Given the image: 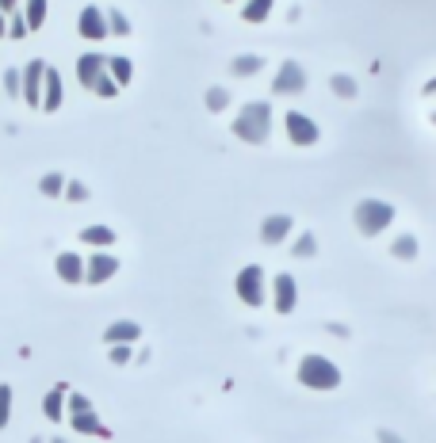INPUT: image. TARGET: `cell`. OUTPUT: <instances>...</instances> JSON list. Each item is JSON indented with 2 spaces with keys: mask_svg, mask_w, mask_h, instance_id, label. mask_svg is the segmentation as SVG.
<instances>
[{
  "mask_svg": "<svg viewBox=\"0 0 436 443\" xmlns=\"http://www.w3.org/2000/svg\"><path fill=\"white\" fill-rule=\"evenodd\" d=\"M12 420V386L0 382V428Z\"/></svg>",
  "mask_w": 436,
  "mask_h": 443,
  "instance_id": "27",
  "label": "cell"
},
{
  "mask_svg": "<svg viewBox=\"0 0 436 443\" xmlns=\"http://www.w3.org/2000/svg\"><path fill=\"white\" fill-rule=\"evenodd\" d=\"M425 96H436V77H433V81L425 84Z\"/></svg>",
  "mask_w": 436,
  "mask_h": 443,
  "instance_id": "38",
  "label": "cell"
},
{
  "mask_svg": "<svg viewBox=\"0 0 436 443\" xmlns=\"http://www.w3.org/2000/svg\"><path fill=\"white\" fill-rule=\"evenodd\" d=\"M54 271H58V279L69 283V287L84 283V260H81V253H58V260H54Z\"/></svg>",
  "mask_w": 436,
  "mask_h": 443,
  "instance_id": "13",
  "label": "cell"
},
{
  "mask_svg": "<svg viewBox=\"0 0 436 443\" xmlns=\"http://www.w3.org/2000/svg\"><path fill=\"white\" fill-rule=\"evenodd\" d=\"M256 69H264V58H256V54H241V58H234L230 73L234 77H253Z\"/></svg>",
  "mask_w": 436,
  "mask_h": 443,
  "instance_id": "23",
  "label": "cell"
},
{
  "mask_svg": "<svg viewBox=\"0 0 436 443\" xmlns=\"http://www.w3.org/2000/svg\"><path fill=\"white\" fill-rule=\"evenodd\" d=\"M23 19L31 31H39L42 23H46V0H27L23 4Z\"/></svg>",
  "mask_w": 436,
  "mask_h": 443,
  "instance_id": "22",
  "label": "cell"
},
{
  "mask_svg": "<svg viewBox=\"0 0 436 443\" xmlns=\"http://www.w3.org/2000/svg\"><path fill=\"white\" fill-rule=\"evenodd\" d=\"M115 275H119V260L111 253H92L88 260H84V283H92V287L111 283Z\"/></svg>",
  "mask_w": 436,
  "mask_h": 443,
  "instance_id": "6",
  "label": "cell"
},
{
  "mask_svg": "<svg viewBox=\"0 0 436 443\" xmlns=\"http://www.w3.org/2000/svg\"><path fill=\"white\" fill-rule=\"evenodd\" d=\"M4 88H8L12 96H23V77H19L16 69H8V73H4Z\"/></svg>",
  "mask_w": 436,
  "mask_h": 443,
  "instance_id": "33",
  "label": "cell"
},
{
  "mask_svg": "<svg viewBox=\"0 0 436 443\" xmlns=\"http://www.w3.org/2000/svg\"><path fill=\"white\" fill-rule=\"evenodd\" d=\"M283 130H287L291 146H314V141L321 138L318 123H314L310 115H303V111H287V115H283Z\"/></svg>",
  "mask_w": 436,
  "mask_h": 443,
  "instance_id": "5",
  "label": "cell"
},
{
  "mask_svg": "<svg viewBox=\"0 0 436 443\" xmlns=\"http://www.w3.org/2000/svg\"><path fill=\"white\" fill-rule=\"evenodd\" d=\"M318 253V241H314V233H303V237L295 241V256L298 260H306V256H314Z\"/></svg>",
  "mask_w": 436,
  "mask_h": 443,
  "instance_id": "29",
  "label": "cell"
},
{
  "mask_svg": "<svg viewBox=\"0 0 436 443\" xmlns=\"http://www.w3.org/2000/svg\"><path fill=\"white\" fill-rule=\"evenodd\" d=\"M226 104H230L226 88H207V111H226Z\"/></svg>",
  "mask_w": 436,
  "mask_h": 443,
  "instance_id": "26",
  "label": "cell"
},
{
  "mask_svg": "<svg viewBox=\"0 0 436 443\" xmlns=\"http://www.w3.org/2000/svg\"><path fill=\"white\" fill-rule=\"evenodd\" d=\"M234 138L249 141V146H264L272 138V104L253 99V104L241 107L238 119H234Z\"/></svg>",
  "mask_w": 436,
  "mask_h": 443,
  "instance_id": "1",
  "label": "cell"
},
{
  "mask_svg": "<svg viewBox=\"0 0 436 443\" xmlns=\"http://www.w3.org/2000/svg\"><path fill=\"white\" fill-rule=\"evenodd\" d=\"M352 222H356V230H360L363 237H379V233L395 222V206L383 203V199H363V203H356Z\"/></svg>",
  "mask_w": 436,
  "mask_h": 443,
  "instance_id": "3",
  "label": "cell"
},
{
  "mask_svg": "<svg viewBox=\"0 0 436 443\" xmlns=\"http://www.w3.org/2000/svg\"><path fill=\"white\" fill-rule=\"evenodd\" d=\"M390 256H395V260H413V256H417V237H413V233H402V237H395V245H390Z\"/></svg>",
  "mask_w": 436,
  "mask_h": 443,
  "instance_id": "21",
  "label": "cell"
},
{
  "mask_svg": "<svg viewBox=\"0 0 436 443\" xmlns=\"http://www.w3.org/2000/svg\"><path fill=\"white\" fill-rule=\"evenodd\" d=\"M92 92H96V96H104V99H111V96H115V92H119V84L111 81V73H107V69H104V77H99V81H96V88H92Z\"/></svg>",
  "mask_w": 436,
  "mask_h": 443,
  "instance_id": "30",
  "label": "cell"
},
{
  "mask_svg": "<svg viewBox=\"0 0 436 443\" xmlns=\"http://www.w3.org/2000/svg\"><path fill=\"white\" fill-rule=\"evenodd\" d=\"M234 287H238V298L249 306V310H260L264 298H268V275H264L260 264H245V268L238 271Z\"/></svg>",
  "mask_w": 436,
  "mask_h": 443,
  "instance_id": "4",
  "label": "cell"
},
{
  "mask_svg": "<svg viewBox=\"0 0 436 443\" xmlns=\"http://www.w3.org/2000/svg\"><path fill=\"white\" fill-rule=\"evenodd\" d=\"M61 104H66V92H61V77L58 69L46 66V77H42V111H61Z\"/></svg>",
  "mask_w": 436,
  "mask_h": 443,
  "instance_id": "14",
  "label": "cell"
},
{
  "mask_svg": "<svg viewBox=\"0 0 436 443\" xmlns=\"http://www.w3.org/2000/svg\"><path fill=\"white\" fill-rule=\"evenodd\" d=\"M54 443H66V440H54Z\"/></svg>",
  "mask_w": 436,
  "mask_h": 443,
  "instance_id": "41",
  "label": "cell"
},
{
  "mask_svg": "<svg viewBox=\"0 0 436 443\" xmlns=\"http://www.w3.org/2000/svg\"><path fill=\"white\" fill-rule=\"evenodd\" d=\"M291 230H295V222H291L287 214H268V218L260 222V241L264 245H283V241L291 237Z\"/></svg>",
  "mask_w": 436,
  "mask_h": 443,
  "instance_id": "11",
  "label": "cell"
},
{
  "mask_svg": "<svg viewBox=\"0 0 436 443\" xmlns=\"http://www.w3.org/2000/svg\"><path fill=\"white\" fill-rule=\"evenodd\" d=\"M138 337H142V325L138 321H126V317L111 321V325L104 328V344H134Z\"/></svg>",
  "mask_w": 436,
  "mask_h": 443,
  "instance_id": "15",
  "label": "cell"
},
{
  "mask_svg": "<svg viewBox=\"0 0 436 443\" xmlns=\"http://www.w3.org/2000/svg\"><path fill=\"white\" fill-rule=\"evenodd\" d=\"M66 195L73 199V203H84V199H88V188H84L81 180H66Z\"/></svg>",
  "mask_w": 436,
  "mask_h": 443,
  "instance_id": "32",
  "label": "cell"
},
{
  "mask_svg": "<svg viewBox=\"0 0 436 443\" xmlns=\"http://www.w3.org/2000/svg\"><path fill=\"white\" fill-rule=\"evenodd\" d=\"M126 360H131V344H111V363H119V367H123Z\"/></svg>",
  "mask_w": 436,
  "mask_h": 443,
  "instance_id": "34",
  "label": "cell"
},
{
  "mask_svg": "<svg viewBox=\"0 0 436 443\" xmlns=\"http://www.w3.org/2000/svg\"><path fill=\"white\" fill-rule=\"evenodd\" d=\"M4 31H8V23H4V12H0V39H4Z\"/></svg>",
  "mask_w": 436,
  "mask_h": 443,
  "instance_id": "39",
  "label": "cell"
},
{
  "mask_svg": "<svg viewBox=\"0 0 436 443\" xmlns=\"http://www.w3.org/2000/svg\"><path fill=\"white\" fill-rule=\"evenodd\" d=\"M330 88L337 92L341 99H356V81H352V77H348V73H337V77H333V81H330Z\"/></svg>",
  "mask_w": 436,
  "mask_h": 443,
  "instance_id": "25",
  "label": "cell"
},
{
  "mask_svg": "<svg viewBox=\"0 0 436 443\" xmlns=\"http://www.w3.org/2000/svg\"><path fill=\"white\" fill-rule=\"evenodd\" d=\"M42 77H46V61H27L23 66V104L42 107Z\"/></svg>",
  "mask_w": 436,
  "mask_h": 443,
  "instance_id": "10",
  "label": "cell"
},
{
  "mask_svg": "<svg viewBox=\"0 0 436 443\" xmlns=\"http://www.w3.org/2000/svg\"><path fill=\"white\" fill-rule=\"evenodd\" d=\"M107 73H111V81L123 88V84H131L134 66H131V58H107Z\"/></svg>",
  "mask_w": 436,
  "mask_h": 443,
  "instance_id": "19",
  "label": "cell"
},
{
  "mask_svg": "<svg viewBox=\"0 0 436 443\" xmlns=\"http://www.w3.org/2000/svg\"><path fill=\"white\" fill-rule=\"evenodd\" d=\"M295 302H298L295 275H287V271H280V275L272 279V306H276V313H295Z\"/></svg>",
  "mask_w": 436,
  "mask_h": 443,
  "instance_id": "8",
  "label": "cell"
},
{
  "mask_svg": "<svg viewBox=\"0 0 436 443\" xmlns=\"http://www.w3.org/2000/svg\"><path fill=\"white\" fill-rule=\"evenodd\" d=\"M66 394H69V386H54V390L42 397V413H46L50 424H61V420H66Z\"/></svg>",
  "mask_w": 436,
  "mask_h": 443,
  "instance_id": "16",
  "label": "cell"
},
{
  "mask_svg": "<svg viewBox=\"0 0 436 443\" xmlns=\"http://www.w3.org/2000/svg\"><path fill=\"white\" fill-rule=\"evenodd\" d=\"M39 191H42L46 199H58V195H66V176H61V173H46V176L39 180Z\"/></svg>",
  "mask_w": 436,
  "mask_h": 443,
  "instance_id": "24",
  "label": "cell"
},
{
  "mask_svg": "<svg viewBox=\"0 0 436 443\" xmlns=\"http://www.w3.org/2000/svg\"><path fill=\"white\" fill-rule=\"evenodd\" d=\"M341 378H345L341 367L325 355H303V363H298V382L306 390H337Z\"/></svg>",
  "mask_w": 436,
  "mask_h": 443,
  "instance_id": "2",
  "label": "cell"
},
{
  "mask_svg": "<svg viewBox=\"0 0 436 443\" xmlns=\"http://www.w3.org/2000/svg\"><path fill=\"white\" fill-rule=\"evenodd\" d=\"M272 4H276V0H249L245 8H241V19H245V23H264Z\"/></svg>",
  "mask_w": 436,
  "mask_h": 443,
  "instance_id": "20",
  "label": "cell"
},
{
  "mask_svg": "<svg viewBox=\"0 0 436 443\" xmlns=\"http://www.w3.org/2000/svg\"><path fill=\"white\" fill-rule=\"evenodd\" d=\"M433 126H436V111H433Z\"/></svg>",
  "mask_w": 436,
  "mask_h": 443,
  "instance_id": "40",
  "label": "cell"
},
{
  "mask_svg": "<svg viewBox=\"0 0 436 443\" xmlns=\"http://www.w3.org/2000/svg\"><path fill=\"white\" fill-rule=\"evenodd\" d=\"M303 88H306V69L298 66V61H283L276 81H272V92H276V96H298Z\"/></svg>",
  "mask_w": 436,
  "mask_h": 443,
  "instance_id": "7",
  "label": "cell"
},
{
  "mask_svg": "<svg viewBox=\"0 0 436 443\" xmlns=\"http://www.w3.org/2000/svg\"><path fill=\"white\" fill-rule=\"evenodd\" d=\"M77 31H81V39H88V42L111 39V35H107V16H104V8H96V4H88V8L81 12V19H77Z\"/></svg>",
  "mask_w": 436,
  "mask_h": 443,
  "instance_id": "9",
  "label": "cell"
},
{
  "mask_svg": "<svg viewBox=\"0 0 436 443\" xmlns=\"http://www.w3.org/2000/svg\"><path fill=\"white\" fill-rule=\"evenodd\" d=\"M66 409H69V417H73V413H88L92 402L84 394H77V390H69V394H66Z\"/></svg>",
  "mask_w": 436,
  "mask_h": 443,
  "instance_id": "28",
  "label": "cell"
},
{
  "mask_svg": "<svg viewBox=\"0 0 436 443\" xmlns=\"http://www.w3.org/2000/svg\"><path fill=\"white\" fill-rule=\"evenodd\" d=\"M107 69V58H99V54H81L77 58V81H81V88H96V81L104 77Z\"/></svg>",
  "mask_w": 436,
  "mask_h": 443,
  "instance_id": "12",
  "label": "cell"
},
{
  "mask_svg": "<svg viewBox=\"0 0 436 443\" xmlns=\"http://www.w3.org/2000/svg\"><path fill=\"white\" fill-rule=\"evenodd\" d=\"M31 27H27V19H12V39H19V35H27Z\"/></svg>",
  "mask_w": 436,
  "mask_h": 443,
  "instance_id": "36",
  "label": "cell"
},
{
  "mask_svg": "<svg viewBox=\"0 0 436 443\" xmlns=\"http://www.w3.org/2000/svg\"><path fill=\"white\" fill-rule=\"evenodd\" d=\"M81 241L84 245H96V248H107V245H115V230H111V226H84L81 230Z\"/></svg>",
  "mask_w": 436,
  "mask_h": 443,
  "instance_id": "18",
  "label": "cell"
},
{
  "mask_svg": "<svg viewBox=\"0 0 436 443\" xmlns=\"http://www.w3.org/2000/svg\"><path fill=\"white\" fill-rule=\"evenodd\" d=\"M31 443H42V440H31Z\"/></svg>",
  "mask_w": 436,
  "mask_h": 443,
  "instance_id": "42",
  "label": "cell"
},
{
  "mask_svg": "<svg viewBox=\"0 0 436 443\" xmlns=\"http://www.w3.org/2000/svg\"><path fill=\"white\" fill-rule=\"evenodd\" d=\"M126 31H131L126 16H119V12H107V35H126Z\"/></svg>",
  "mask_w": 436,
  "mask_h": 443,
  "instance_id": "31",
  "label": "cell"
},
{
  "mask_svg": "<svg viewBox=\"0 0 436 443\" xmlns=\"http://www.w3.org/2000/svg\"><path fill=\"white\" fill-rule=\"evenodd\" d=\"M69 424H73L77 428V432H88V435H99V440H107V435H111V432H107V428H104V420H99L96 417V413H73V417H69Z\"/></svg>",
  "mask_w": 436,
  "mask_h": 443,
  "instance_id": "17",
  "label": "cell"
},
{
  "mask_svg": "<svg viewBox=\"0 0 436 443\" xmlns=\"http://www.w3.org/2000/svg\"><path fill=\"white\" fill-rule=\"evenodd\" d=\"M19 8V0H0V12H4V16H8V12H16Z\"/></svg>",
  "mask_w": 436,
  "mask_h": 443,
  "instance_id": "37",
  "label": "cell"
},
{
  "mask_svg": "<svg viewBox=\"0 0 436 443\" xmlns=\"http://www.w3.org/2000/svg\"><path fill=\"white\" fill-rule=\"evenodd\" d=\"M375 440H379V443H406L402 435H395L390 428H379V432H375Z\"/></svg>",
  "mask_w": 436,
  "mask_h": 443,
  "instance_id": "35",
  "label": "cell"
}]
</instances>
